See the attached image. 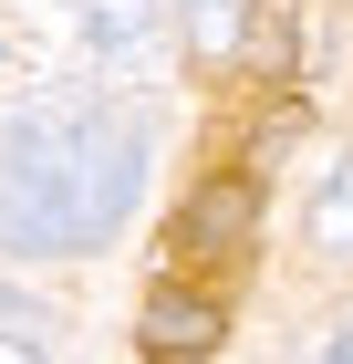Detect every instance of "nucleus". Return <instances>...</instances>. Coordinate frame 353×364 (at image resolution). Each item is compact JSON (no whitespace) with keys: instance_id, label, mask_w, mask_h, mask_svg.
Instances as JSON below:
<instances>
[{"instance_id":"nucleus-1","label":"nucleus","mask_w":353,"mask_h":364,"mask_svg":"<svg viewBox=\"0 0 353 364\" xmlns=\"http://www.w3.org/2000/svg\"><path fill=\"white\" fill-rule=\"evenodd\" d=\"M146 198V125L104 94H42L0 136V250L83 260Z\"/></svg>"},{"instance_id":"nucleus-2","label":"nucleus","mask_w":353,"mask_h":364,"mask_svg":"<svg viewBox=\"0 0 353 364\" xmlns=\"http://www.w3.org/2000/svg\"><path fill=\"white\" fill-rule=\"evenodd\" d=\"M249 229H260V177H208L177 219V250H239Z\"/></svg>"},{"instance_id":"nucleus-3","label":"nucleus","mask_w":353,"mask_h":364,"mask_svg":"<svg viewBox=\"0 0 353 364\" xmlns=\"http://www.w3.org/2000/svg\"><path fill=\"white\" fill-rule=\"evenodd\" d=\"M146 354H208L218 343V302L208 291H177V281H166V291H146Z\"/></svg>"},{"instance_id":"nucleus-4","label":"nucleus","mask_w":353,"mask_h":364,"mask_svg":"<svg viewBox=\"0 0 353 364\" xmlns=\"http://www.w3.org/2000/svg\"><path fill=\"white\" fill-rule=\"evenodd\" d=\"M156 21H166V0H83V42L104 63H146L156 53Z\"/></svg>"},{"instance_id":"nucleus-5","label":"nucleus","mask_w":353,"mask_h":364,"mask_svg":"<svg viewBox=\"0 0 353 364\" xmlns=\"http://www.w3.org/2000/svg\"><path fill=\"white\" fill-rule=\"evenodd\" d=\"M166 11H177V31L197 53H239L249 42V0H166Z\"/></svg>"},{"instance_id":"nucleus-6","label":"nucleus","mask_w":353,"mask_h":364,"mask_svg":"<svg viewBox=\"0 0 353 364\" xmlns=\"http://www.w3.org/2000/svg\"><path fill=\"white\" fill-rule=\"evenodd\" d=\"M0 354H53V312H42V302H11V291H0Z\"/></svg>"},{"instance_id":"nucleus-7","label":"nucleus","mask_w":353,"mask_h":364,"mask_svg":"<svg viewBox=\"0 0 353 364\" xmlns=\"http://www.w3.org/2000/svg\"><path fill=\"white\" fill-rule=\"evenodd\" d=\"M312 240H322V250H353V167L312 198Z\"/></svg>"}]
</instances>
